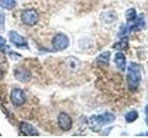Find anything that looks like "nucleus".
<instances>
[{
    "mask_svg": "<svg viewBox=\"0 0 148 138\" xmlns=\"http://www.w3.org/2000/svg\"><path fill=\"white\" fill-rule=\"evenodd\" d=\"M10 100L15 107H21L26 102V96L21 89H13L10 93Z\"/></svg>",
    "mask_w": 148,
    "mask_h": 138,
    "instance_id": "5",
    "label": "nucleus"
},
{
    "mask_svg": "<svg viewBox=\"0 0 148 138\" xmlns=\"http://www.w3.org/2000/svg\"><path fill=\"white\" fill-rule=\"evenodd\" d=\"M138 119V112L136 110H131L125 115V120L127 122H133Z\"/></svg>",
    "mask_w": 148,
    "mask_h": 138,
    "instance_id": "16",
    "label": "nucleus"
},
{
    "mask_svg": "<svg viewBox=\"0 0 148 138\" xmlns=\"http://www.w3.org/2000/svg\"><path fill=\"white\" fill-rule=\"evenodd\" d=\"M16 0H0V7L7 10H11L16 7Z\"/></svg>",
    "mask_w": 148,
    "mask_h": 138,
    "instance_id": "14",
    "label": "nucleus"
},
{
    "mask_svg": "<svg viewBox=\"0 0 148 138\" xmlns=\"http://www.w3.org/2000/svg\"><path fill=\"white\" fill-rule=\"evenodd\" d=\"M21 20L27 26H34L39 21V14L35 9H24L21 14Z\"/></svg>",
    "mask_w": 148,
    "mask_h": 138,
    "instance_id": "3",
    "label": "nucleus"
},
{
    "mask_svg": "<svg viewBox=\"0 0 148 138\" xmlns=\"http://www.w3.org/2000/svg\"><path fill=\"white\" fill-rule=\"evenodd\" d=\"M5 29V14L0 10V31H3Z\"/></svg>",
    "mask_w": 148,
    "mask_h": 138,
    "instance_id": "18",
    "label": "nucleus"
},
{
    "mask_svg": "<svg viewBox=\"0 0 148 138\" xmlns=\"http://www.w3.org/2000/svg\"><path fill=\"white\" fill-rule=\"evenodd\" d=\"M8 37H9V40H10L11 43L14 45H16L17 47H26L28 45L27 40L23 36L18 34V32H16L15 30L9 31Z\"/></svg>",
    "mask_w": 148,
    "mask_h": 138,
    "instance_id": "8",
    "label": "nucleus"
},
{
    "mask_svg": "<svg viewBox=\"0 0 148 138\" xmlns=\"http://www.w3.org/2000/svg\"><path fill=\"white\" fill-rule=\"evenodd\" d=\"M125 17H126V20L131 22V21H134L135 20V18H137V12H136V9L133 8V7H131L129 8L128 10L125 13Z\"/></svg>",
    "mask_w": 148,
    "mask_h": 138,
    "instance_id": "15",
    "label": "nucleus"
},
{
    "mask_svg": "<svg viewBox=\"0 0 148 138\" xmlns=\"http://www.w3.org/2000/svg\"><path fill=\"white\" fill-rule=\"evenodd\" d=\"M142 80V73L140 70V66L135 63H132L128 67L127 74V83L130 90H136Z\"/></svg>",
    "mask_w": 148,
    "mask_h": 138,
    "instance_id": "2",
    "label": "nucleus"
},
{
    "mask_svg": "<svg viewBox=\"0 0 148 138\" xmlns=\"http://www.w3.org/2000/svg\"><path fill=\"white\" fill-rule=\"evenodd\" d=\"M146 124L148 125V117H147V119H146Z\"/></svg>",
    "mask_w": 148,
    "mask_h": 138,
    "instance_id": "20",
    "label": "nucleus"
},
{
    "mask_svg": "<svg viewBox=\"0 0 148 138\" xmlns=\"http://www.w3.org/2000/svg\"><path fill=\"white\" fill-rule=\"evenodd\" d=\"M109 59H110V53L104 52L96 58V63L99 66H108L109 63Z\"/></svg>",
    "mask_w": 148,
    "mask_h": 138,
    "instance_id": "13",
    "label": "nucleus"
},
{
    "mask_svg": "<svg viewBox=\"0 0 148 138\" xmlns=\"http://www.w3.org/2000/svg\"><path fill=\"white\" fill-rule=\"evenodd\" d=\"M145 26V18L143 16L135 18V22L132 23V25H129L130 30L131 31H139L142 30Z\"/></svg>",
    "mask_w": 148,
    "mask_h": 138,
    "instance_id": "11",
    "label": "nucleus"
},
{
    "mask_svg": "<svg viewBox=\"0 0 148 138\" xmlns=\"http://www.w3.org/2000/svg\"><path fill=\"white\" fill-rule=\"evenodd\" d=\"M8 46L7 44V41L5 40L2 36H0V50L2 51V52L6 53V51L8 50Z\"/></svg>",
    "mask_w": 148,
    "mask_h": 138,
    "instance_id": "17",
    "label": "nucleus"
},
{
    "mask_svg": "<svg viewBox=\"0 0 148 138\" xmlns=\"http://www.w3.org/2000/svg\"><path fill=\"white\" fill-rule=\"evenodd\" d=\"M116 116L111 112H105L98 115H92L88 120V125L92 132H99L102 127L106 124L112 123Z\"/></svg>",
    "mask_w": 148,
    "mask_h": 138,
    "instance_id": "1",
    "label": "nucleus"
},
{
    "mask_svg": "<svg viewBox=\"0 0 148 138\" xmlns=\"http://www.w3.org/2000/svg\"><path fill=\"white\" fill-rule=\"evenodd\" d=\"M69 45V37L64 33H58L52 40V46L55 51H64Z\"/></svg>",
    "mask_w": 148,
    "mask_h": 138,
    "instance_id": "4",
    "label": "nucleus"
},
{
    "mask_svg": "<svg viewBox=\"0 0 148 138\" xmlns=\"http://www.w3.org/2000/svg\"><path fill=\"white\" fill-rule=\"evenodd\" d=\"M58 123L60 130L68 132L72 127V120L69 115L65 112H60L58 118Z\"/></svg>",
    "mask_w": 148,
    "mask_h": 138,
    "instance_id": "6",
    "label": "nucleus"
},
{
    "mask_svg": "<svg viewBox=\"0 0 148 138\" xmlns=\"http://www.w3.org/2000/svg\"><path fill=\"white\" fill-rule=\"evenodd\" d=\"M145 113L147 114V116H148V105L146 106V108H145Z\"/></svg>",
    "mask_w": 148,
    "mask_h": 138,
    "instance_id": "19",
    "label": "nucleus"
},
{
    "mask_svg": "<svg viewBox=\"0 0 148 138\" xmlns=\"http://www.w3.org/2000/svg\"><path fill=\"white\" fill-rule=\"evenodd\" d=\"M20 131L23 135H26V136H38L39 135V132L37 131L32 124L25 122H21Z\"/></svg>",
    "mask_w": 148,
    "mask_h": 138,
    "instance_id": "9",
    "label": "nucleus"
},
{
    "mask_svg": "<svg viewBox=\"0 0 148 138\" xmlns=\"http://www.w3.org/2000/svg\"><path fill=\"white\" fill-rule=\"evenodd\" d=\"M115 64L117 67L119 69L120 71H124L125 68H126V57L122 53H117L115 55Z\"/></svg>",
    "mask_w": 148,
    "mask_h": 138,
    "instance_id": "10",
    "label": "nucleus"
},
{
    "mask_svg": "<svg viewBox=\"0 0 148 138\" xmlns=\"http://www.w3.org/2000/svg\"><path fill=\"white\" fill-rule=\"evenodd\" d=\"M128 45H129V40H128V37L127 36H122V38L120 39L118 43H114L113 45V48L116 50H119V51H124L128 48Z\"/></svg>",
    "mask_w": 148,
    "mask_h": 138,
    "instance_id": "12",
    "label": "nucleus"
},
{
    "mask_svg": "<svg viewBox=\"0 0 148 138\" xmlns=\"http://www.w3.org/2000/svg\"><path fill=\"white\" fill-rule=\"evenodd\" d=\"M14 76H15V78L18 81H20L21 83H28L30 82L32 78V74L27 68L21 66V67H17L14 70Z\"/></svg>",
    "mask_w": 148,
    "mask_h": 138,
    "instance_id": "7",
    "label": "nucleus"
}]
</instances>
